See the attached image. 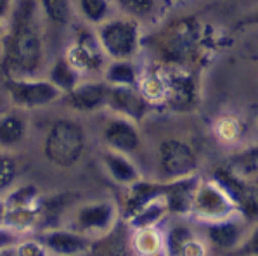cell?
I'll use <instances>...</instances> for the list:
<instances>
[{"label":"cell","instance_id":"obj_30","mask_svg":"<svg viewBox=\"0 0 258 256\" xmlns=\"http://www.w3.org/2000/svg\"><path fill=\"white\" fill-rule=\"evenodd\" d=\"M78 7L83 18L92 25H101L109 13L108 0H78Z\"/></svg>","mask_w":258,"mask_h":256},{"label":"cell","instance_id":"obj_17","mask_svg":"<svg viewBox=\"0 0 258 256\" xmlns=\"http://www.w3.org/2000/svg\"><path fill=\"white\" fill-rule=\"evenodd\" d=\"M165 191L166 182H144L141 179L136 180L134 184L128 185L125 206H123V216L128 220L148 204L154 203L158 199H163Z\"/></svg>","mask_w":258,"mask_h":256},{"label":"cell","instance_id":"obj_36","mask_svg":"<svg viewBox=\"0 0 258 256\" xmlns=\"http://www.w3.org/2000/svg\"><path fill=\"white\" fill-rule=\"evenodd\" d=\"M256 241H258V232L255 230V232H251V235H249L248 241L239 242L234 251H237V253H241V254H256L258 253Z\"/></svg>","mask_w":258,"mask_h":256},{"label":"cell","instance_id":"obj_1","mask_svg":"<svg viewBox=\"0 0 258 256\" xmlns=\"http://www.w3.org/2000/svg\"><path fill=\"white\" fill-rule=\"evenodd\" d=\"M2 68L6 76L30 78L43 66V40L37 21L35 0H21L2 37Z\"/></svg>","mask_w":258,"mask_h":256},{"label":"cell","instance_id":"obj_19","mask_svg":"<svg viewBox=\"0 0 258 256\" xmlns=\"http://www.w3.org/2000/svg\"><path fill=\"white\" fill-rule=\"evenodd\" d=\"M102 161H104L106 170H108V173L114 182L123 184V185H130V184L136 182V180L141 179L136 164L126 157V154H121V152L111 151L109 149V151L104 152Z\"/></svg>","mask_w":258,"mask_h":256},{"label":"cell","instance_id":"obj_22","mask_svg":"<svg viewBox=\"0 0 258 256\" xmlns=\"http://www.w3.org/2000/svg\"><path fill=\"white\" fill-rule=\"evenodd\" d=\"M49 81L64 94L80 83V71L71 64L66 56H59L49 69Z\"/></svg>","mask_w":258,"mask_h":256},{"label":"cell","instance_id":"obj_14","mask_svg":"<svg viewBox=\"0 0 258 256\" xmlns=\"http://www.w3.org/2000/svg\"><path fill=\"white\" fill-rule=\"evenodd\" d=\"M116 222V210L114 204L108 201L85 204L77 213V228L78 232H108Z\"/></svg>","mask_w":258,"mask_h":256},{"label":"cell","instance_id":"obj_3","mask_svg":"<svg viewBox=\"0 0 258 256\" xmlns=\"http://www.w3.org/2000/svg\"><path fill=\"white\" fill-rule=\"evenodd\" d=\"M85 149V132L73 120H57L50 125L43 142V156L57 168H71Z\"/></svg>","mask_w":258,"mask_h":256},{"label":"cell","instance_id":"obj_16","mask_svg":"<svg viewBox=\"0 0 258 256\" xmlns=\"http://www.w3.org/2000/svg\"><path fill=\"white\" fill-rule=\"evenodd\" d=\"M198 185H200V179L196 175H189L184 177V179L166 182V191L163 194L166 211L173 215L190 213Z\"/></svg>","mask_w":258,"mask_h":256},{"label":"cell","instance_id":"obj_10","mask_svg":"<svg viewBox=\"0 0 258 256\" xmlns=\"http://www.w3.org/2000/svg\"><path fill=\"white\" fill-rule=\"evenodd\" d=\"M106 108H109L116 116L126 118V120L137 123L148 114L151 106L137 87L109 85Z\"/></svg>","mask_w":258,"mask_h":256},{"label":"cell","instance_id":"obj_18","mask_svg":"<svg viewBox=\"0 0 258 256\" xmlns=\"http://www.w3.org/2000/svg\"><path fill=\"white\" fill-rule=\"evenodd\" d=\"M241 227L239 223H236L231 218L224 220H215L210 222L206 227V237L213 246L220 247L225 251H234L237 247V244L241 242Z\"/></svg>","mask_w":258,"mask_h":256},{"label":"cell","instance_id":"obj_29","mask_svg":"<svg viewBox=\"0 0 258 256\" xmlns=\"http://www.w3.org/2000/svg\"><path fill=\"white\" fill-rule=\"evenodd\" d=\"M256 145L253 147H248L246 151H243L241 154H237L232 159V168L231 170L236 173V175L243 177V179H253L256 177Z\"/></svg>","mask_w":258,"mask_h":256},{"label":"cell","instance_id":"obj_7","mask_svg":"<svg viewBox=\"0 0 258 256\" xmlns=\"http://www.w3.org/2000/svg\"><path fill=\"white\" fill-rule=\"evenodd\" d=\"M158 170L165 182L194 175L198 170V156L184 140L165 139L158 145Z\"/></svg>","mask_w":258,"mask_h":256},{"label":"cell","instance_id":"obj_5","mask_svg":"<svg viewBox=\"0 0 258 256\" xmlns=\"http://www.w3.org/2000/svg\"><path fill=\"white\" fill-rule=\"evenodd\" d=\"M4 89L9 94L11 102L21 109L43 108V106H49L54 101L61 99L62 96L61 90L49 80H38L35 76H6Z\"/></svg>","mask_w":258,"mask_h":256},{"label":"cell","instance_id":"obj_9","mask_svg":"<svg viewBox=\"0 0 258 256\" xmlns=\"http://www.w3.org/2000/svg\"><path fill=\"white\" fill-rule=\"evenodd\" d=\"M213 182L227 194V198L248 218L256 216V191L246 184V179L236 175L231 168H218L213 173Z\"/></svg>","mask_w":258,"mask_h":256},{"label":"cell","instance_id":"obj_33","mask_svg":"<svg viewBox=\"0 0 258 256\" xmlns=\"http://www.w3.org/2000/svg\"><path fill=\"white\" fill-rule=\"evenodd\" d=\"M116 4L134 18H148L154 11V0H116Z\"/></svg>","mask_w":258,"mask_h":256},{"label":"cell","instance_id":"obj_35","mask_svg":"<svg viewBox=\"0 0 258 256\" xmlns=\"http://www.w3.org/2000/svg\"><path fill=\"white\" fill-rule=\"evenodd\" d=\"M18 253L25 256H37V254H45L47 249L42 244V241H28L18 244Z\"/></svg>","mask_w":258,"mask_h":256},{"label":"cell","instance_id":"obj_23","mask_svg":"<svg viewBox=\"0 0 258 256\" xmlns=\"http://www.w3.org/2000/svg\"><path fill=\"white\" fill-rule=\"evenodd\" d=\"M134 247L141 254H156L163 251L165 239L156 225L153 227H142L136 228V235L132 239Z\"/></svg>","mask_w":258,"mask_h":256},{"label":"cell","instance_id":"obj_27","mask_svg":"<svg viewBox=\"0 0 258 256\" xmlns=\"http://www.w3.org/2000/svg\"><path fill=\"white\" fill-rule=\"evenodd\" d=\"M168 213L163 199H158L154 203L148 204L146 208H142L139 213H136L132 218H128V227L134 228H142V227H153L160 222L163 216Z\"/></svg>","mask_w":258,"mask_h":256},{"label":"cell","instance_id":"obj_28","mask_svg":"<svg viewBox=\"0 0 258 256\" xmlns=\"http://www.w3.org/2000/svg\"><path fill=\"white\" fill-rule=\"evenodd\" d=\"M6 208H28V206H38L40 204V191L37 185L26 184L19 189L11 192L6 199Z\"/></svg>","mask_w":258,"mask_h":256},{"label":"cell","instance_id":"obj_25","mask_svg":"<svg viewBox=\"0 0 258 256\" xmlns=\"http://www.w3.org/2000/svg\"><path fill=\"white\" fill-rule=\"evenodd\" d=\"M38 218H40V204L38 206H28V208H9L6 211V222H4V225L19 232L23 228L33 227Z\"/></svg>","mask_w":258,"mask_h":256},{"label":"cell","instance_id":"obj_15","mask_svg":"<svg viewBox=\"0 0 258 256\" xmlns=\"http://www.w3.org/2000/svg\"><path fill=\"white\" fill-rule=\"evenodd\" d=\"M42 244L47 251L55 254H80L90 251L92 239L83 232L52 228V230H47L43 234Z\"/></svg>","mask_w":258,"mask_h":256},{"label":"cell","instance_id":"obj_4","mask_svg":"<svg viewBox=\"0 0 258 256\" xmlns=\"http://www.w3.org/2000/svg\"><path fill=\"white\" fill-rule=\"evenodd\" d=\"M97 40L102 50L113 61L132 59L139 52L141 33L136 19H111L102 21L97 30Z\"/></svg>","mask_w":258,"mask_h":256},{"label":"cell","instance_id":"obj_21","mask_svg":"<svg viewBox=\"0 0 258 256\" xmlns=\"http://www.w3.org/2000/svg\"><path fill=\"white\" fill-rule=\"evenodd\" d=\"M26 135V123L19 114L6 113L0 116V147L9 149L21 144Z\"/></svg>","mask_w":258,"mask_h":256},{"label":"cell","instance_id":"obj_37","mask_svg":"<svg viewBox=\"0 0 258 256\" xmlns=\"http://www.w3.org/2000/svg\"><path fill=\"white\" fill-rule=\"evenodd\" d=\"M7 7H9V0H0V43L4 37V18H6Z\"/></svg>","mask_w":258,"mask_h":256},{"label":"cell","instance_id":"obj_34","mask_svg":"<svg viewBox=\"0 0 258 256\" xmlns=\"http://www.w3.org/2000/svg\"><path fill=\"white\" fill-rule=\"evenodd\" d=\"M19 241V232L7 225H0V251L11 249V247L18 246Z\"/></svg>","mask_w":258,"mask_h":256},{"label":"cell","instance_id":"obj_2","mask_svg":"<svg viewBox=\"0 0 258 256\" xmlns=\"http://www.w3.org/2000/svg\"><path fill=\"white\" fill-rule=\"evenodd\" d=\"M203 30L194 18H182L170 23L158 40V50L163 62L187 64L200 54Z\"/></svg>","mask_w":258,"mask_h":256},{"label":"cell","instance_id":"obj_8","mask_svg":"<svg viewBox=\"0 0 258 256\" xmlns=\"http://www.w3.org/2000/svg\"><path fill=\"white\" fill-rule=\"evenodd\" d=\"M234 211H236V206L232 204V201L213 180L200 182L196 194H194L190 213L208 222H215V220L231 218Z\"/></svg>","mask_w":258,"mask_h":256},{"label":"cell","instance_id":"obj_31","mask_svg":"<svg viewBox=\"0 0 258 256\" xmlns=\"http://www.w3.org/2000/svg\"><path fill=\"white\" fill-rule=\"evenodd\" d=\"M213 128H215L217 137L220 140H224V142H232V140L239 139V135L243 133V125H241V121L237 120L236 116H229V114L218 116Z\"/></svg>","mask_w":258,"mask_h":256},{"label":"cell","instance_id":"obj_26","mask_svg":"<svg viewBox=\"0 0 258 256\" xmlns=\"http://www.w3.org/2000/svg\"><path fill=\"white\" fill-rule=\"evenodd\" d=\"M40 7L43 16L55 26L70 25L71 16H73V7L70 0H40Z\"/></svg>","mask_w":258,"mask_h":256},{"label":"cell","instance_id":"obj_38","mask_svg":"<svg viewBox=\"0 0 258 256\" xmlns=\"http://www.w3.org/2000/svg\"><path fill=\"white\" fill-rule=\"evenodd\" d=\"M6 211H7L6 201L0 199V225H4V222H6Z\"/></svg>","mask_w":258,"mask_h":256},{"label":"cell","instance_id":"obj_6","mask_svg":"<svg viewBox=\"0 0 258 256\" xmlns=\"http://www.w3.org/2000/svg\"><path fill=\"white\" fill-rule=\"evenodd\" d=\"M160 71L165 81V106L177 111H187L198 101L196 80L184 64L161 62Z\"/></svg>","mask_w":258,"mask_h":256},{"label":"cell","instance_id":"obj_24","mask_svg":"<svg viewBox=\"0 0 258 256\" xmlns=\"http://www.w3.org/2000/svg\"><path fill=\"white\" fill-rule=\"evenodd\" d=\"M104 81L108 85H125V87H137L139 74L136 66L130 62V59L125 61H113L106 68Z\"/></svg>","mask_w":258,"mask_h":256},{"label":"cell","instance_id":"obj_20","mask_svg":"<svg viewBox=\"0 0 258 256\" xmlns=\"http://www.w3.org/2000/svg\"><path fill=\"white\" fill-rule=\"evenodd\" d=\"M166 251L172 254H190L198 256L203 254L205 249L200 241H196L194 234L189 227L185 225H175L168 232V237L165 241Z\"/></svg>","mask_w":258,"mask_h":256},{"label":"cell","instance_id":"obj_12","mask_svg":"<svg viewBox=\"0 0 258 256\" xmlns=\"http://www.w3.org/2000/svg\"><path fill=\"white\" fill-rule=\"evenodd\" d=\"M109 85L106 81H90V83H77L71 90L62 94V101L70 109L78 113H92L106 108Z\"/></svg>","mask_w":258,"mask_h":256},{"label":"cell","instance_id":"obj_32","mask_svg":"<svg viewBox=\"0 0 258 256\" xmlns=\"http://www.w3.org/2000/svg\"><path fill=\"white\" fill-rule=\"evenodd\" d=\"M18 177V164L9 154H0V194L14 184Z\"/></svg>","mask_w":258,"mask_h":256},{"label":"cell","instance_id":"obj_11","mask_svg":"<svg viewBox=\"0 0 258 256\" xmlns=\"http://www.w3.org/2000/svg\"><path fill=\"white\" fill-rule=\"evenodd\" d=\"M68 61L78 71H94V69L102 68L104 64V50L97 40V35L90 33L87 30L78 31V37L73 45L64 54Z\"/></svg>","mask_w":258,"mask_h":256},{"label":"cell","instance_id":"obj_13","mask_svg":"<svg viewBox=\"0 0 258 256\" xmlns=\"http://www.w3.org/2000/svg\"><path fill=\"white\" fill-rule=\"evenodd\" d=\"M102 139L111 151L121 152V154H134L141 147V135L134 121L126 118L116 116L106 123L102 130Z\"/></svg>","mask_w":258,"mask_h":256}]
</instances>
